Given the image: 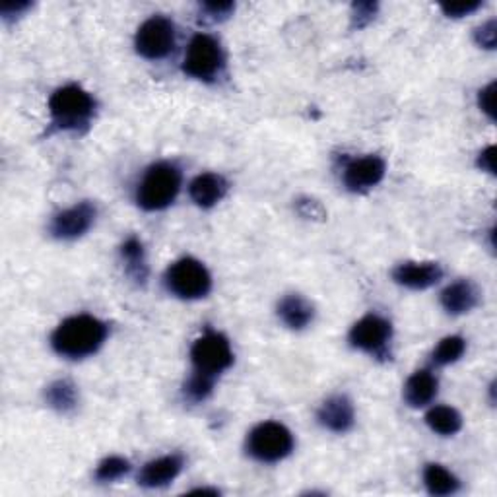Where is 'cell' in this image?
<instances>
[{
  "instance_id": "obj_29",
  "label": "cell",
  "mask_w": 497,
  "mask_h": 497,
  "mask_svg": "<svg viewBox=\"0 0 497 497\" xmlns=\"http://www.w3.org/2000/svg\"><path fill=\"white\" fill-rule=\"evenodd\" d=\"M297 210L302 216L309 217V220H323V217L327 216L325 210H323V206H320L313 199H299L297 201Z\"/></svg>"
},
{
  "instance_id": "obj_28",
  "label": "cell",
  "mask_w": 497,
  "mask_h": 497,
  "mask_svg": "<svg viewBox=\"0 0 497 497\" xmlns=\"http://www.w3.org/2000/svg\"><path fill=\"white\" fill-rule=\"evenodd\" d=\"M377 14V4L375 3H358L354 4V14H351V20H354L356 28H364L367 26L373 18Z\"/></svg>"
},
{
  "instance_id": "obj_25",
  "label": "cell",
  "mask_w": 497,
  "mask_h": 497,
  "mask_svg": "<svg viewBox=\"0 0 497 497\" xmlns=\"http://www.w3.org/2000/svg\"><path fill=\"white\" fill-rule=\"evenodd\" d=\"M214 379L206 377L202 373H193V377L186 381L185 385V397L191 402H201L212 392Z\"/></svg>"
},
{
  "instance_id": "obj_9",
  "label": "cell",
  "mask_w": 497,
  "mask_h": 497,
  "mask_svg": "<svg viewBox=\"0 0 497 497\" xmlns=\"http://www.w3.org/2000/svg\"><path fill=\"white\" fill-rule=\"evenodd\" d=\"M392 335L390 323L379 315H367L351 327L350 342L351 346L367 351V354H381L385 351Z\"/></svg>"
},
{
  "instance_id": "obj_13",
  "label": "cell",
  "mask_w": 497,
  "mask_h": 497,
  "mask_svg": "<svg viewBox=\"0 0 497 497\" xmlns=\"http://www.w3.org/2000/svg\"><path fill=\"white\" fill-rule=\"evenodd\" d=\"M183 470V459L179 454H168V457H160L150 461L142 466L138 474V484L144 488H163L170 482H173Z\"/></svg>"
},
{
  "instance_id": "obj_31",
  "label": "cell",
  "mask_w": 497,
  "mask_h": 497,
  "mask_svg": "<svg viewBox=\"0 0 497 497\" xmlns=\"http://www.w3.org/2000/svg\"><path fill=\"white\" fill-rule=\"evenodd\" d=\"M493 98H495V84H490L488 88H484V90L480 91V96H478V106H480V109H482L490 119L495 117Z\"/></svg>"
},
{
  "instance_id": "obj_7",
  "label": "cell",
  "mask_w": 497,
  "mask_h": 497,
  "mask_svg": "<svg viewBox=\"0 0 497 497\" xmlns=\"http://www.w3.org/2000/svg\"><path fill=\"white\" fill-rule=\"evenodd\" d=\"M224 65L222 47L210 36H194L183 60L185 75L196 80H212Z\"/></svg>"
},
{
  "instance_id": "obj_27",
  "label": "cell",
  "mask_w": 497,
  "mask_h": 497,
  "mask_svg": "<svg viewBox=\"0 0 497 497\" xmlns=\"http://www.w3.org/2000/svg\"><path fill=\"white\" fill-rule=\"evenodd\" d=\"M482 6L480 0H466V3H451V4H443L441 10L449 18H462L469 16L472 12H476Z\"/></svg>"
},
{
  "instance_id": "obj_10",
  "label": "cell",
  "mask_w": 497,
  "mask_h": 497,
  "mask_svg": "<svg viewBox=\"0 0 497 497\" xmlns=\"http://www.w3.org/2000/svg\"><path fill=\"white\" fill-rule=\"evenodd\" d=\"M96 222V209L90 202H80L59 212L51 224V233L57 240H78Z\"/></svg>"
},
{
  "instance_id": "obj_14",
  "label": "cell",
  "mask_w": 497,
  "mask_h": 497,
  "mask_svg": "<svg viewBox=\"0 0 497 497\" xmlns=\"http://www.w3.org/2000/svg\"><path fill=\"white\" fill-rule=\"evenodd\" d=\"M320 426L335 433H346L354 426V406L346 397H330L319 408Z\"/></svg>"
},
{
  "instance_id": "obj_4",
  "label": "cell",
  "mask_w": 497,
  "mask_h": 497,
  "mask_svg": "<svg viewBox=\"0 0 497 497\" xmlns=\"http://www.w3.org/2000/svg\"><path fill=\"white\" fill-rule=\"evenodd\" d=\"M294 449V435L278 422H264L248 433L247 453L258 462H278Z\"/></svg>"
},
{
  "instance_id": "obj_15",
  "label": "cell",
  "mask_w": 497,
  "mask_h": 497,
  "mask_svg": "<svg viewBox=\"0 0 497 497\" xmlns=\"http://www.w3.org/2000/svg\"><path fill=\"white\" fill-rule=\"evenodd\" d=\"M227 191V183L222 175L202 173L191 183V199L201 209H212L224 199Z\"/></svg>"
},
{
  "instance_id": "obj_21",
  "label": "cell",
  "mask_w": 497,
  "mask_h": 497,
  "mask_svg": "<svg viewBox=\"0 0 497 497\" xmlns=\"http://www.w3.org/2000/svg\"><path fill=\"white\" fill-rule=\"evenodd\" d=\"M45 400L51 408H55L57 412H70L76 408L78 402V395H76V387L72 385L70 381L60 379L51 383L45 390Z\"/></svg>"
},
{
  "instance_id": "obj_2",
  "label": "cell",
  "mask_w": 497,
  "mask_h": 497,
  "mask_svg": "<svg viewBox=\"0 0 497 497\" xmlns=\"http://www.w3.org/2000/svg\"><path fill=\"white\" fill-rule=\"evenodd\" d=\"M93 111H96V101L86 90L80 86H65L59 88L49 99V113L53 124L62 130H80L88 127Z\"/></svg>"
},
{
  "instance_id": "obj_8",
  "label": "cell",
  "mask_w": 497,
  "mask_h": 497,
  "mask_svg": "<svg viewBox=\"0 0 497 497\" xmlns=\"http://www.w3.org/2000/svg\"><path fill=\"white\" fill-rule=\"evenodd\" d=\"M137 51L150 60H160L168 57L175 47V26L171 20L163 16H154L146 20L137 34Z\"/></svg>"
},
{
  "instance_id": "obj_3",
  "label": "cell",
  "mask_w": 497,
  "mask_h": 497,
  "mask_svg": "<svg viewBox=\"0 0 497 497\" xmlns=\"http://www.w3.org/2000/svg\"><path fill=\"white\" fill-rule=\"evenodd\" d=\"M181 189V171L173 163H155L144 175L137 201L144 210H163L175 201Z\"/></svg>"
},
{
  "instance_id": "obj_6",
  "label": "cell",
  "mask_w": 497,
  "mask_h": 497,
  "mask_svg": "<svg viewBox=\"0 0 497 497\" xmlns=\"http://www.w3.org/2000/svg\"><path fill=\"white\" fill-rule=\"evenodd\" d=\"M191 361L194 373H202V375L214 379L233 364V351L225 336L206 333L193 344Z\"/></svg>"
},
{
  "instance_id": "obj_23",
  "label": "cell",
  "mask_w": 497,
  "mask_h": 497,
  "mask_svg": "<svg viewBox=\"0 0 497 497\" xmlns=\"http://www.w3.org/2000/svg\"><path fill=\"white\" fill-rule=\"evenodd\" d=\"M464 350H466V342L461 336H447L443 338L438 344V348L433 350L431 359L433 364L438 366H449L462 358Z\"/></svg>"
},
{
  "instance_id": "obj_20",
  "label": "cell",
  "mask_w": 497,
  "mask_h": 497,
  "mask_svg": "<svg viewBox=\"0 0 497 497\" xmlns=\"http://www.w3.org/2000/svg\"><path fill=\"white\" fill-rule=\"evenodd\" d=\"M423 484L431 495H451L459 490V480L441 464H428L423 470Z\"/></svg>"
},
{
  "instance_id": "obj_22",
  "label": "cell",
  "mask_w": 497,
  "mask_h": 497,
  "mask_svg": "<svg viewBox=\"0 0 497 497\" xmlns=\"http://www.w3.org/2000/svg\"><path fill=\"white\" fill-rule=\"evenodd\" d=\"M428 426L439 435H454L462 428L461 414L451 406H435L426 416Z\"/></svg>"
},
{
  "instance_id": "obj_33",
  "label": "cell",
  "mask_w": 497,
  "mask_h": 497,
  "mask_svg": "<svg viewBox=\"0 0 497 497\" xmlns=\"http://www.w3.org/2000/svg\"><path fill=\"white\" fill-rule=\"evenodd\" d=\"M28 8H29V3H4L3 6H0V10H3L4 18L20 16L22 12H26Z\"/></svg>"
},
{
  "instance_id": "obj_18",
  "label": "cell",
  "mask_w": 497,
  "mask_h": 497,
  "mask_svg": "<svg viewBox=\"0 0 497 497\" xmlns=\"http://www.w3.org/2000/svg\"><path fill=\"white\" fill-rule=\"evenodd\" d=\"M438 379L431 371H416L414 375L406 381V385H404V398L414 408H422L430 404L435 395H438Z\"/></svg>"
},
{
  "instance_id": "obj_5",
  "label": "cell",
  "mask_w": 497,
  "mask_h": 497,
  "mask_svg": "<svg viewBox=\"0 0 497 497\" xmlns=\"http://www.w3.org/2000/svg\"><path fill=\"white\" fill-rule=\"evenodd\" d=\"M165 286L171 294L181 299H201L209 296L212 288V278L202 263L196 258H181L173 263L165 274Z\"/></svg>"
},
{
  "instance_id": "obj_16",
  "label": "cell",
  "mask_w": 497,
  "mask_h": 497,
  "mask_svg": "<svg viewBox=\"0 0 497 497\" xmlns=\"http://www.w3.org/2000/svg\"><path fill=\"white\" fill-rule=\"evenodd\" d=\"M476 304H478V292L466 280L447 286L441 294V305L451 315L469 313V311L476 307Z\"/></svg>"
},
{
  "instance_id": "obj_17",
  "label": "cell",
  "mask_w": 497,
  "mask_h": 497,
  "mask_svg": "<svg viewBox=\"0 0 497 497\" xmlns=\"http://www.w3.org/2000/svg\"><path fill=\"white\" fill-rule=\"evenodd\" d=\"M313 305L299 294H289L278 304V317L282 319L286 327L294 330L305 328L311 320H313Z\"/></svg>"
},
{
  "instance_id": "obj_32",
  "label": "cell",
  "mask_w": 497,
  "mask_h": 497,
  "mask_svg": "<svg viewBox=\"0 0 497 497\" xmlns=\"http://www.w3.org/2000/svg\"><path fill=\"white\" fill-rule=\"evenodd\" d=\"M478 165H480V170H482V171H488V173H493V171H495V148H493V146L485 148V150L480 154Z\"/></svg>"
},
{
  "instance_id": "obj_30",
  "label": "cell",
  "mask_w": 497,
  "mask_h": 497,
  "mask_svg": "<svg viewBox=\"0 0 497 497\" xmlns=\"http://www.w3.org/2000/svg\"><path fill=\"white\" fill-rule=\"evenodd\" d=\"M202 12L206 14V18L210 20H224L232 14L233 4L232 3H204L201 6Z\"/></svg>"
},
{
  "instance_id": "obj_24",
  "label": "cell",
  "mask_w": 497,
  "mask_h": 497,
  "mask_svg": "<svg viewBox=\"0 0 497 497\" xmlns=\"http://www.w3.org/2000/svg\"><path fill=\"white\" fill-rule=\"evenodd\" d=\"M130 472V462L122 457H109L98 464L96 478L99 482H117Z\"/></svg>"
},
{
  "instance_id": "obj_1",
  "label": "cell",
  "mask_w": 497,
  "mask_h": 497,
  "mask_svg": "<svg viewBox=\"0 0 497 497\" xmlns=\"http://www.w3.org/2000/svg\"><path fill=\"white\" fill-rule=\"evenodd\" d=\"M106 338V323L91 315H76L62 320L51 338V344L62 358L82 359L96 354Z\"/></svg>"
},
{
  "instance_id": "obj_19",
  "label": "cell",
  "mask_w": 497,
  "mask_h": 497,
  "mask_svg": "<svg viewBox=\"0 0 497 497\" xmlns=\"http://www.w3.org/2000/svg\"><path fill=\"white\" fill-rule=\"evenodd\" d=\"M121 256L124 266H127V274L134 280V282L138 284L146 282L148 278L146 253H144V245L137 240V237H130V240L122 243Z\"/></svg>"
},
{
  "instance_id": "obj_12",
  "label": "cell",
  "mask_w": 497,
  "mask_h": 497,
  "mask_svg": "<svg viewBox=\"0 0 497 497\" xmlns=\"http://www.w3.org/2000/svg\"><path fill=\"white\" fill-rule=\"evenodd\" d=\"M395 282L410 289H428L443 278L438 263H402L392 272Z\"/></svg>"
},
{
  "instance_id": "obj_11",
  "label": "cell",
  "mask_w": 497,
  "mask_h": 497,
  "mask_svg": "<svg viewBox=\"0 0 497 497\" xmlns=\"http://www.w3.org/2000/svg\"><path fill=\"white\" fill-rule=\"evenodd\" d=\"M385 178V162L377 155L354 160L344 170V185L351 193H364L373 189Z\"/></svg>"
},
{
  "instance_id": "obj_26",
  "label": "cell",
  "mask_w": 497,
  "mask_h": 497,
  "mask_svg": "<svg viewBox=\"0 0 497 497\" xmlns=\"http://www.w3.org/2000/svg\"><path fill=\"white\" fill-rule=\"evenodd\" d=\"M476 43L484 49H493L495 47V39H497V24L495 20H490V22L482 24L474 34Z\"/></svg>"
}]
</instances>
